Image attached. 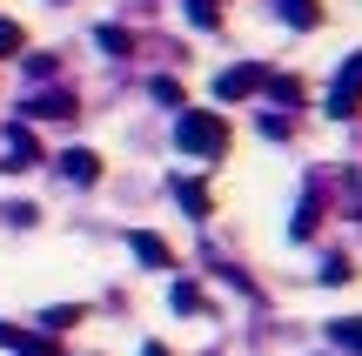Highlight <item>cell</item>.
Listing matches in <instances>:
<instances>
[{
    "label": "cell",
    "instance_id": "8fae6325",
    "mask_svg": "<svg viewBox=\"0 0 362 356\" xmlns=\"http://www.w3.org/2000/svg\"><path fill=\"white\" fill-rule=\"evenodd\" d=\"M282 13H288L296 27H315V21H322V7H315V0H282Z\"/></svg>",
    "mask_w": 362,
    "mask_h": 356
},
{
    "label": "cell",
    "instance_id": "9c48e42d",
    "mask_svg": "<svg viewBox=\"0 0 362 356\" xmlns=\"http://www.w3.org/2000/svg\"><path fill=\"white\" fill-rule=\"evenodd\" d=\"M175 202H181L188 215H208V209H215V202H208V188H202V182H181V175H175Z\"/></svg>",
    "mask_w": 362,
    "mask_h": 356
},
{
    "label": "cell",
    "instance_id": "8992f818",
    "mask_svg": "<svg viewBox=\"0 0 362 356\" xmlns=\"http://www.w3.org/2000/svg\"><path fill=\"white\" fill-rule=\"evenodd\" d=\"M74 115V94H34L27 101V121H67Z\"/></svg>",
    "mask_w": 362,
    "mask_h": 356
},
{
    "label": "cell",
    "instance_id": "9a60e30c",
    "mask_svg": "<svg viewBox=\"0 0 362 356\" xmlns=\"http://www.w3.org/2000/svg\"><path fill=\"white\" fill-rule=\"evenodd\" d=\"M141 356H168V350H161V343H148V350H141Z\"/></svg>",
    "mask_w": 362,
    "mask_h": 356
},
{
    "label": "cell",
    "instance_id": "277c9868",
    "mask_svg": "<svg viewBox=\"0 0 362 356\" xmlns=\"http://www.w3.org/2000/svg\"><path fill=\"white\" fill-rule=\"evenodd\" d=\"M54 161H61V175H67V182H81V188L101 182V155H94V148H67V155H54Z\"/></svg>",
    "mask_w": 362,
    "mask_h": 356
},
{
    "label": "cell",
    "instance_id": "52a82bcc",
    "mask_svg": "<svg viewBox=\"0 0 362 356\" xmlns=\"http://www.w3.org/2000/svg\"><path fill=\"white\" fill-rule=\"evenodd\" d=\"M40 161V142L27 128H13V142H7V161H0V168H34Z\"/></svg>",
    "mask_w": 362,
    "mask_h": 356
},
{
    "label": "cell",
    "instance_id": "30bf717a",
    "mask_svg": "<svg viewBox=\"0 0 362 356\" xmlns=\"http://www.w3.org/2000/svg\"><path fill=\"white\" fill-rule=\"evenodd\" d=\"M262 88H269V94H275V101H288V108H296V101H302V81H296V74H275V81H262Z\"/></svg>",
    "mask_w": 362,
    "mask_h": 356
},
{
    "label": "cell",
    "instance_id": "5bb4252c",
    "mask_svg": "<svg viewBox=\"0 0 362 356\" xmlns=\"http://www.w3.org/2000/svg\"><path fill=\"white\" fill-rule=\"evenodd\" d=\"M13 47H21V21H0V61H7Z\"/></svg>",
    "mask_w": 362,
    "mask_h": 356
},
{
    "label": "cell",
    "instance_id": "7c38bea8",
    "mask_svg": "<svg viewBox=\"0 0 362 356\" xmlns=\"http://www.w3.org/2000/svg\"><path fill=\"white\" fill-rule=\"evenodd\" d=\"M168 303H175V309H202V289H194V282H175Z\"/></svg>",
    "mask_w": 362,
    "mask_h": 356
},
{
    "label": "cell",
    "instance_id": "5b68a950",
    "mask_svg": "<svg viewBox=\"0 0 362 356\" xmlns=\"http://www.w3.org/2000/svg\"><path fill=\"white\" fill-rule=\"evenodd\" d=\"M128 249H134V255H141V263H148V269H175V255H168V242H161V236H155V229H134V236H128Z\"/></svg>",
    "mask_w": 362,
    "mask_h": 356
},
{
    "label": "cell",
    "instance_id": "3957f363",
    "mask_svg": "<svg viewBox=\"0 0 362 356\" xmlns=\"http://www.w3.org/2000/svg\"><path fill=\"white\" fill-rule=\"evenodd\" d=\"M262 81H269V74H262L255 61H242V67H221V81H215V94H221V101H248V94L262 88Z\"/></svg>",
    "mask_w": 362,
    "mask_h": 356
},
{
    "label": "cell",
    "instance_id": "2e32d148",
    "mask_svg": "<svg viewBox=\"0 0 362 356\" xmlns=\"http://www.w3.org/2000/svg\"><path fill=\"white\" fill-rule=\"evenodd\" d=\"M202 7H215V0H202Z\"/></svg>",
    "mask_w": 362,
    "mask_h": 356
},
{
    "label": "cell",
    "instance_id": "4fadbf2b",
    "mask_svg": "<svg viewBox=\"0 0 362 356\" xmlns=\"http://www.w3.org/2000/svg\"><path fill=\"white\" fill-rule=\"evenodd\" d=\"M94 40H101L107 54H128V34H121V27H94Z\"/></svg>",
    "mask_w": 362,
    "mask_h": 356
},
{
    "label": "cell",
    "instance_id": "6da1fadb",
    "mask_svg": "<svg viewBox=\"0 0 362 356\" xmlns=\"http://www.w3.org/2000/svg\"><path fill=\"white\" fill-rule=\"evenodd\" d=\"M175 142L188 148V155L215 161L221 148H228V128H221V115H208V108H181V121H175Z\"/></svg>",
    "mask_w": 362,
    "mask_h": 356
},
{
    "label": "cell",
    "instance_id": "7a4b0ae2",
    "mask_svg": "<svg viewBox=\"0 0 362 356\" xmlns=\"http://www.w3.org/2000/svg\"><path fill=\"white\" fill-rule=\"evenodd\" d=\"M362 108V54H349L336 74V88H329V115H356Z\"/></svg>",
    "mask_w": 362,
    "mask_h": 356
},
{
    "label": "cell",
    "instance_id": "ba28073f",
    "mask_svg": "<svg viewBox=\"0 0 362 356\" xmlns=\"http://www.w3.org/2000/svg\"><path fill=\"white\" fill-rule=\"evenodd\" d=\"M329 343H336L342 356H362V316H349V323H329Z\"/></svg>",
    "mask_w": 362,
    "mask_h": 356
}]
</instances>
